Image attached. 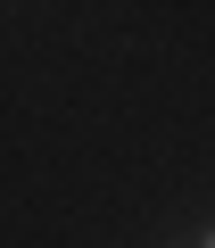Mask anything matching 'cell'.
Segmentation results:
<instances>
[{
	"mask_svg": "<svg viewBox=\"0 0 215 248\" xmlns=\"http://www.w3.org/2000/svg\"><path fill=\"white\" fill-rule=\"evenodd\" d=\"M199 248H215V223H207V232H199Z\"/></svg>",
	"mask_w": 215,
	"mask_h": 248,
	"instance_id": "6da1fadb",
	"label": "cell"
}]
</instances>
